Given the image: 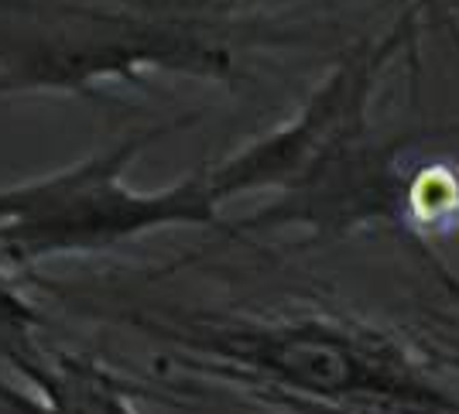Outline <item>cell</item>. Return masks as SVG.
Here are the masks:
<instances>
[{
  "mask_svg": "<svg viewBox=\"0 0 459 414\" xmlns=\"http://www.w3.org/2000/svg\"><path fill=\"white\" fill-rule=\"evenodd\" d=\"M18 376L0 374V414H141L124 384L86 357L45 353Z\"/></svg>",
  "mask_w": 459,
  "mask_h": 414,
  "instance_id": "obj_3",
  "label": "cell"
},
{
  "mask_svg": "<svg viewBox=\"0 0 459 414\" xmlns=\"http://www.w3.org/2000/svg\"><path fill=\"white\" fill-rule=\"evenodd\" d=\"M182 127L189 120L148 124L65 168L0 185V261L24 267L100 254L158 229L212 226L223 203L206 168L158 188L127 178L144 151Z\"/></svg>",
  "mask_w": 459,
  "mask_h": 414,
  "instance_id": "obj_2",
  "label": "cell"
},
{
  "mask_svg": "<svg viewBox=\"0 0 459 414\" xmlns=\"http://www.w3.org/2000/svg\"><path fill=\"white\" fill-rule=\"evenodd\" d=\"M404 14H411L421 28L442 31V35L453 41V48H456L459 56V18H456V7L449 0H404Z\"/></svg>",
  "mask_w": 459,
  "mask_h": 414,
  "instance_id": "obj_5",
  "label": "cell"
},
{
  "mask_svg": "<svg viewBox=\"0 0 459 414\" xmlns=\"http://www.w3.org/2000/svg\"><path fill=\"white\" fill-rule=\"evenodd\" d=\"M288 0H0V96H93L178 75L237 82L247 62L299 45Z\"/></svg>",
  "mask_w": 459,
  "mask_h": 414,
  "instance_id": "obj_1",
  "label": "cell"
},
{
  "mask_svg": "<svg viewBox=\"0 0 459 414\" xmlns=\"http://www.w3.org/2000/svg\"><path fill=\"white\" fill-rule=\"evenodd\" d=\"M39 308L24 298L14 278L0 267V367L21 374L28 363L41 359L48 349L41 346Z\"/></svg>",
  "mask_w": 459,
  "mask_h": 414,
  "instance_id": "obj_4",
  "label": "cell"
}]
</instances>
